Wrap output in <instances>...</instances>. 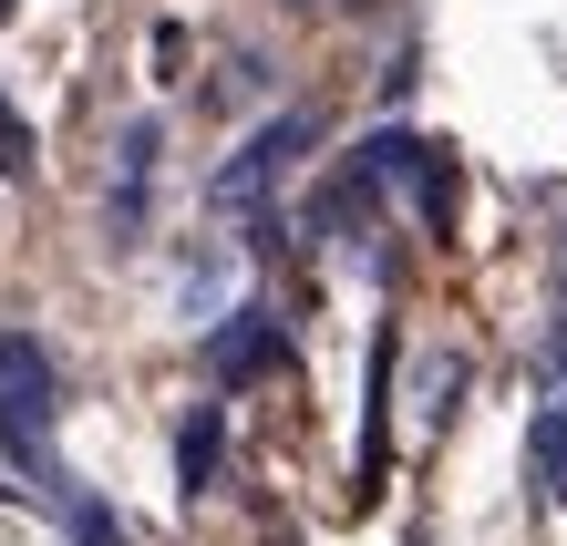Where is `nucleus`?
Here are the masks:
<instances>
[{
  "instance_id": "obj_1",
  "label": "nucleus",
  "mask_w": 567,
  "mask_h": 546,
  "mask_svg": "<svg viewBox=\"0 0 567 546\" xmlns=\"http://www.w3.org/2000/svg\"><path fill=\"white\" fill-rule=\"evenodd\" d=\"M310 134H320V114H269V124H258V134H248L238 155L217 165V186H207V207H217V217H248L258 196H269V186L289 176V165L310 155Z\"/></svg>"
},
{
  "instance_id": "obj_2",
  "label": "nucleus",
  "mask_w": 567,
  "mask_h": 546,
  "mask_svg": "<svg viewBox=\"0 0 567 546\" xmlns=\"http://www.w3.org/2000/svg\"><path fill=\"white\" fill-rule=\"evenodd\" d=\"M52 413H62L52 351L11 330V340H0V433H11V454H31V464H42V433H52Z\"/></svg>"
},
{
  "instance_id": "obj_3",
  "label": "nucleus",
  "mask_w": 567,
  "mask_h": 546,
  "mask_svg": "<svg viewBox=\"0 0 567 546\" xmlns=\"http://www.w3.org/2000/svg\"><path fill=\"white\" fill-rule=\"evenodd\" d=\"M155 155H165V134H155V124H124V145H114V186H104V227H114V237H145Z\"/></svg>"
},
{
  "instance_id": "obj_4",
  "label": "nucleus",
  "mask_w": 567,
  "mask_h": 546,
  "mask_svg": "<svg viewBox=\"0 0 567 546\" xmlns=\"http://www.w3.org/2000/svg\"><path fill=\"white\" fill-rule=\"evenodd\" d=\"M238 310V258L207 248V258H186L176 268V320H227Z\"/></svg>"
},
{
  "instance_id": "obj_5",
  "label": "nucleus",
  "mask_w": 567,
  "mask_h": 546,
  "mask_svg": "<svg viewBox=\"0 0 567 546\" xmlns=\"http://www.w3.org/2000/svg\"><path fill=\"white\" fill-rule=\"evenodd\" d=\"M269 361H279V330L258 320V310H238V320L207 340V371H217V382H248V371H269Z\"/></svg>"
},
{
  "instance_id": "obj_6",
  "label": "nucleus",
  "mask_w": 567,
  "mask_h": 546,
  "mask_svg": "<svg viewBox=\"0 0 567 546\" xmlns=\"http://www.w3.org/2000/svg\"><path fill=\"white\" fill-rule=\"evenodd\" d=\"M217 443H227L217 413H186V433H176V485H186V495H207V485H217Z\"/></svg>"
},
{
  "instance_id": "obj_7",
  "label": "nucleus",
  "mask_w": 567,
  "mask_h": 546,
  "mask_svg": "<svg viewBox=\"0 0 567 546\" xmlns=\"http://www.w3.org/2000/svg\"><path fill=\"white\" fill-rule=\"evenodd\" d=\"M21 165H31V134H21L11 104H0V176H21Z\"/></svg>"
},
{
  "instance_id": "obj_8",
  "label": "nucleus",
  "mask_w": 567,
  "mask_h": 546,
  "mask_svg": "<svg viewBox=\"0 0 567 546\" xmlns=\"http://www.w3.org/2000/svg\"><path fill=\"white\" fill-rule=\"evenodd\" d=\"M444 402H454V361H423V423H444Z\"/></svg>"
},
{
  "instance_id": "obj_9",
  "label": "nucleus",
  "mask_w": 567,
  "mask_h": 546,
  "mask_svg": "<svg viewBox=\"0 0 567 546\" xmlns=\"http://www.w3.org/2000/svg\"><path fill=\"white\" fill-rule=\"evenodd\" d=\"M0 21H11V0H0Z\"/></svg>"
}]
</instances>
